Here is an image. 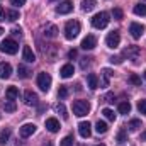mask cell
Segmentation results:
<instances>
[{"label": "cell", "mask_w": 146, "mask_h": 146, "mask_svg": "<svg viewBox=\"0 0 146 146\" xmlns=\"http://www.w3.org/2000/svg\"><path fill=\"white\" fill-rule=\"evenodd\" d=\"M78 34H80V22L78 21H68L66 26H65V37L72 41Z\"/></svg>", "instance_id": "obj_1"}, {"label": "cell", "mask_w": 146, "mask_h": 146, "mask_svg": "<svg viewBox=\"0 0 146 146\" xmlns=\"http://www.w3.org/2000/svg\"><path fill=\"white\" fill-rule=\"evenodd\" d=\"M109 21L110 19H109V14L107 12H99V14H95L92 17V26L95 29H104V27H107Z\"/></svg>", "instance_id": "obj_2"}, {"label": "cell", "mask_w": 146, "mask_h": 146, "mask_svg": "<svg viewBox=\"0 0 146 146\" xmlns=\"http://www.w3.org/2000/svg\"><path fill=\"white\" fill-rule=\"evenodd\" d=\"M90 112V104L87 100H75L73 102V114L76 117H83Z\"/></svg>", "instance_id": "obj_3"}, {"label": "cell", "mask_w": 146, "mask_h": 146, "mask_svg": "<svg viewBox=\"0 0 146 146\" xmlns=\"http://www.w3.org/2000/svg\"><path fill=\"white\" fill-rule=\"evenodd\" d=\"M17 49H19V44L14 39H3L2 44H0V51L5 53V54H15Z\"/></svg>", "instance_id": "obj_4"}, {"label": "cell", "mask_w": 146, "mask_h": 146, "mask_svg": "<svg viewBox=\"0 0 146 146\" xmlns=\"http://www.w3.org/2000/svg\"><path fill=\"white\" fill-rule=\"evenodd\" d=\"M37 87L42 92H49V88H51V75L46 72L39 73L37 75Z\"/></svg>", "instance_id": "obj_5"}, {"label": "cell", "mask_w": 146, "mask_h": 146, "mask_svg": "<svg viewBox=\"0 0 146 146\" xmlns=\"http://www.w3.org/2000/svg\"><path fill=\"white\" fill-rule=\"evenodd\" d=\"M119 42H121V34H119V31H112L107 34L106 37V44H107V48L110 49H115L117 46H119Z\"/></svg>", "instance_id": "obj_6"}, {"label": "cell", "mask_w": 146, "mask_h": 146, "mask_svg": "<svg viewBox=\"0 0 146 146\" xmlns=\"http://www.w3.org/2000/svg\"><path fill=\"white\" fill-rule=\"evenodd\" d=\"M127 60H133L134 63L139 60V54H141V49L138 48V46H127L126 49H124V53H122Z\"/></svg>", "instance_id": "obj_7"}, {"label": "cell", "mask_w": 146, "mask_h": 146, "mask_svg": "<svg viewBox=\"0 0 146 146\" xmlns=\"http://www.w3.org/2000/svg\"><path fill=\"white\" fill-rule=\"evenodd\" d=\"M36 124H31V122H27V124H24V126H21V129H19V134H21V138H29V136H33L34 133H36Z\"/></svg>", "instance_id": "obj_8"}, {"label": "cell", "mask_w": 146, "mask_h": 146, "mask_svg": "<svg viewBox=\"0 0 146 146\" xmlns=\"http://www.w3.org/2000/svg\"><path fill=\"white\" fill-rule=\"evenodd\" d=\"M112 70L110 68H104L102 72H100V87L102 88H107L110 83V78H112Z\"/></svg>", "instance_id": "obj_9"}, {"label": "cell", "mask_w": 146, "mask_h": 146, "mask_svg": "<svg viewBox=\"0 0 146 146\" xmlns=\"http://www.w3.org/2000/svg\"><path fill=\"white\" fill-rule=\"evenodd\" d=\"M129 33H131V36L134 37V39H139V37L143 36V33H145V26L138 24V22H133L129 26Z\"/></svg>", "instance_id": "obj_10"}, {"label": "cell", "mask_w": 146, "mask_h": 146, "mask_svg": "<svg viewBox=\"0 0 146 146\" xmlns=\"http://www.w3.org/2000/svg\"><path fill=\"white\" fill-rule=\"evenodd\" d=\"M78 133H80L82 138H90V134H92V126H90V122H88V121L80 122V124H78Z\"/></svg>", "instance_id": "obj_11"}, {"label": "cell", "mask_w": 146, "mask_h": 146, "mask_svg": "<svg viewBox=\"0 0 146 146\" xmlns=\"http://www.w3.org/2000/svg\"><path fill=\"white\" fill-rule=\"evenodd\" d=\"M73 10V2L70 0H65V2H61L58 7H56V12L58 14H61V15H65V14H70Z\"/></svg>", "instance_id": "obj_12"}, {"label": "cell", "mask_w": 146, "mask_h": 146, "mask_svg": "<svg viewBox=\"0 0 146 146\" xmlns=\"http://www.w3.org/2000/svg\"><path fill=\"white\" fill-rule=\"evenodd\" d=\"M37 102H39V99H37L36 94L33 90H26V94H24V104L26 106H37Z\"/></svg>", "instance_id": "obj_13"}, {"label": "cell", "mask_w": 146, "mask_h": 146, "mask_svg": "<svg viewBox=\"0 0 146 146\" xmlns=\"http://www.w3.org/2000/svg\"><path fill=\"white\" fill-rule=\"evenodd\" d=\"M22 60L27 61V63H34V61H36V54L33 53L31 46H24V48H22Z\"/></svg>", "instance_id": "obj_14"}, {"label": "cell", "mask_w": 146, "mask_h": 146, "mask_svg": "<svg viewBox=\"0 0 146 146\" xmlns=\"http://www.w3.org/2000/svg\"><path fill=\"white\" fill-rule=\"evenodd\" d=\"M46 129H48L49 133H58V131H60V121H58L56 117L46 119Z\"/></svg>", "instance_id": "obj_15"}, {"label": "cell", "mask_w": 146, "mask_h": 146, "mask_svg": "<svg viewBox=\"0 0 146 146\" xmlns=\"http://www.w3.org/2000/svg\"><path fill=\"white\" fill-rule=\"evenodd\" d=\"M97 46V39L95 36H87L83 41H82V48L83 49H94Z\"/></svg>", "instance_id": "obj_16"}, {"label": "cell", "mask_w": 146, "mask_h": 146, "mask_svg": "<svg viewBox=\"0 0 146 146\" xmlns=\"http://www.w3.org/2000/svg\"><path fill=\"white\" fill-rule=\"evenodd\" d=\"M44 36L49 37V39H54V37L58 36V27H56L54 24H46V27H44Z\"/></svg>", "instance_id": "obj_17"}, {"label": "cell", "mask_w": 146, "mask_h": 146, "mask_svg": "<svg viewBox=\"0 0 146 146\" xmlns=\"http://www.w3.org/2000/svg\"><path fill=\"white\" fill-rule=\"evenodd\" d=\"M12 75V66L9 63H0V78H9Z\"/></svg>", "instance_id": "obj_18"}, {"label": "cell", "mask_w": 146, "mask_h": 146, "mask_svg": "<svg viewBox=\"0 0 146 146\" xmlns=\"http://www.w3.org/2000/svg\"><path fill=\"white\" fill-rule=\"evenodd\" d=\"M87 83H88V88H90V90L99 88V78H97V75H95V73H90V75L87 76Z\"/></svg>", "instance_id": "obj_19"}, {"label": "cell", "mask_w": 146, "mask_h": 146, "mask_svg": "<svg viewBox=\"0 0 146 146\" xmlns=\"http://www.w3.org/2000/svg\"><path fill=\"white\" fill-rule=\"evenodd\" d=\"M73 73H75V68H73V65H65V66H61V70H60V75H61V78H70Z\"/></svg>", "instance_id": "obj_20"}, {"label": "cell", "mask_w": 146, "mask_h": 146, "mask_svg": "<svg viewBox=\"0 0 146 146\" xmlns=\"http://www.w3.org/2000/svg\"><path fill=\"white\" fill-rule=\"evenodd\" d=\"M53 109H54V112H56V114H60L63 119H68V112H66V107H65L61 102H56V104L53 106Z\"/></svg>", "instance_id": "obj_21"}, {"label": "cell", "mask_w": 146, "mask_h": 146, "mask_svg": "<svg viewBox=\"0 0 146 146\" xmlns=\"http://www.w3.org/2000/svg\"><path fill=\"white\" fill-rule=\"evenodd\" d=\"M5 97H7V100H15L19 97V88L17 87H9L7 92H5Z\"/></svg>", "instance_id": "obj_22"}, {"label": "cell", "mask_w": 146, "mask_h": 146, "mask_svg": "<svg viewBox=\"0 0 146 146\" xmlns=\"http://www.w3.org/2000/svg\"><path fill=\"white\" fill-rule=\"evenodd\" d=\"M95 9V0H82V10L83 12H90Z\"/></svg>", "instance_id": "obj_23"}, {"label": "cell", "mask_w": 146, "mask_h": 146, "mask_svg": "<svg viewBox=\"0 0 146 146\" xmlns=\"http://www.w3.org/2000/svg\"><path fill=\"white\" fill-rule=\"evenodd\" d=\"M107 129H109V126H107V122H106V121H99V122L95 124V131H97L99 134L107 133Z\"/></svg>", "instance_id": "obj_24"}, {"label": "cell", "mask_w": 146, "mask_h": 146, "mask_svg": "<svg viewBox=\"0 0 146 146\" xmlns=\"http://www.w3.org/2000/svg\"><path fill=\"white\" fill-rule=\"evenodd\" d=\"M5 17H7V21L14 22V21H17L21 17V14H19V10H7L5 12Z\"/></svg>", "instance_id": "obj_25"}, {"label": "cell", "mask_w": 146, "mask_h": 146, "mask_svg": "<svg viewBox=\"0 0 146 146\" xmlns=\"http://www.w3.org/2000/svg\"><path fill=\"white\" fill-rule=\"evenodd\" d=\"M133 12L136 14V15H146V5L145 3H138V5H134V9H133Z\"/></svg>", "instance_id": "obj_26"}, {"label": "cell", "mask_w": 146, "mask_h": 146, "mask_svg": "<svg viewBox=\"0 0 146 146\" xmlns=\"http://www.w3.org/2000/svg\"><path fill=\"white\" fill-rule=\"evenodd\" d=\"M9 138H10V129H3L0 133V145H7L9 143Z\"/></svg>", "instance_id": "obj_27"}, {"label": "cell", "mask_w": 146, "mask_h": 146, "mask_svg": "<svg viewBox=\"0 0 146 146\" xmlns=\"http://www.w3.org/2000/svg\"><path fill=\"white\" fill-rule=\"evenodd\" d=\"M127 127H129V131H138L141 127V121L139 119H133V121H129Z\"/></svg>", "instance_id": "obj_28"}, {"label": "cell", "mask_w": 146, "mask_h": 146, "mask_svg": "<svg viewBox=\"0 0 146 146\" xmlns=\"http://www.w3.org/2000/svg\"><path fill=\"white\" fill-rule=\"evenodd\" d=\"M102 114H104V117H106L107 121H115V114H114V110L109 109V107L102 109Z\"/></svg>", "instance_id": "obj_29"}, {"label": "cell", "mask_w": 146, "mask_h": 146, "mask_svg": "<svg viewBox=\"0 0 146 146\" xmlns=\"http://www.w3.org/2000/svg\"><path fill=\"white\" fill-rule=\"evenodd\" d=\"M17 72H19V76H21V78H29V76H31V72H29L24 65H19Z\"/></svg>", "instance_id": "obj_30"}, {"label": "cell", "mask_w": 146, "mask_h": 146, "mask_svg": "<svg viewBox=\"0 0 146 146\" xmlns=\"http://www.w3.org/2000/svg\"><path fill=\"white\" fill-rule=\"evenodd\" d=\"M119 112H121V114H129V112H131V104H129L127 100H126V102H121V104H119Z\"/></svg>", "instance_id": "obj_31"}, {"label": "cell", "mask_w": 146, "mask_h": 146, "mask_svg": "<svg viewBox=\"0 0 146 146\" xmlns=\"http://www.w3.org/2000/svg\"><path fill=\"white\" fill-rule=\"evenodd\" d=\"M3 109H5V112H14V110L17 109V106H15L14 100H7V102L3 104Z\"/></svg>", "instance_id": "obj_32"}, {"label": "cell", "mask_w": 146, "mask_h": 146, "mask_svg": "<svg viewBox=\"0 0 146 146\" xmlns=\"http://www.w3.org/2000/svg\"><path fill=\"white\" fill-rule=\"evenodd\" d=\"M58 97H60V99H66V97H68V88H66V85H60V88H58Z\"/></svg>", "instance_id": "obj_33"}, {"label": "cell", "mask_w": 146, "mask_h": 146, "mask_svg": "<svg viewBox=\"0 0 146 146\" xmlns=\"http://www.w3.org/2000/svg\"><path fill=\"white\" fill-rule=\"evenodd\" d=\"M73 136H65L63 139H61V143H60V146H73Z\"/></svg>", "instance_id": "obj_34"}, {"label": "cell", "mask_w": 146, "mask_h": 146, "mask_svg": "<svg viewBox=\"0 0 146 146\" xmlns=\"http://www.w3.org/2000/svg\"><path fill=\"white\" fill-rule=\"evenodd\" d=\"M90 60H92V58H82V60H80V68H82V70H87V68L90 66V63H92Z\"/></svg>", "instance_id": "obj_35"}, {"label": "cell", "mask_w": 146, "mask_h": 146, "mask_svg": "<svg viewBox=\"0 0 146 146\" xmlns=\"http://www.w3.org/2000/svg\"><path fill=\"white\" fill-rule=\"evenodd\" d=\"M129 83H133V85H141V78H139L136 73H133V75L129 76Z\"/></svg>", "instance_id": "obj_36"}, {"label": "cell", "mask_w": 146, "mask_h": 146, "mask_svg": "<svg viewBox=\"0 0 146 146\" xmlns=\"http://www.w3.org/2000/svg\"><path fill=\"white\" fill-rule=\"evenodd\" d=\"M127 139V136H126V131L124 129H121L119 133H117V143H124Z\"/></svg>", "instance_id": "obj_37"}, {"label": "cell", "mask_w": 146, "mask_h": 146, "mask_svg": "<svg viewBox=\"0 0 146 146\" xmlns=\"http://www.w3.org/2000/svg\"><path fill=\"white\" fill-rule=\"evenodd\" d=\"M138 110H139L141 114H146V99H143V100L138 102Z\"/></svg>", "instance_id": "obj_38"}, {"label": "cell", "mask_w": 146, "mask_h": 146, "mask_svg": "<svg viewBox=\"0 0 146 146\" xmlns=\"http://www.w3.org/2000/svg\"><path fill=\"white\" fill-rule=\"evenodd\" d=\"M112 15H114V19H117V21H121L124 14H122V10H121V9H114V10H112Z\"/></svg>", "instance_id": "obj_39"}, {"label": "cell", "mask_w": 146, "mask_h": 146, "mask_svg": "<svg viewBox=\"0 0 146 146\" xmlns=\"http://www.w3.org/2000/svg\"><path fill=\"white\" fill-rule=\"evenodd\" d=\"M102 102H107V104L114 102V94H106V95L102 97Z\"/></svg>", "instance_id": "obj_40"}, {"label": "cell", "mask_w": 146, "mask_h": 146, "mask_svg": "<svg viewBox=\"0 0 146 146\" xmlns=\"http://www.w3.org/2000/svg\"><path fill=\"white\" fill-rule=\"evenodd\" d=\"M109 61H110V63H115V65H121V63H122V60H121L119 56H110Z\"/></svg>", "instance_id": "obj_41"}, {"label": "cell", "mask_w": 146, "mask_h": 146, "mask_svg": "<svg viewBox=\"0 0 146 146\" xmlns=\"http://www.w3.org/2000/svg\"><path fill=\"white\" fill-rule=\"evenodd\" d=\"M10 3H12L14 7H21V5L26 3V0H10Z\"/></svg>", "instance_id": "obj_42"}, {"label": "cell", "mask_w": 146, "mask_h": 146, "mask_svg": "<svg viewBox=\"0 0 146 146\" xmlns=\"http://www.w3.org/2000/svg\"><path fill=\"white\" fill-rule=\"evenodd\" d=\"M12 34H14V36H21V34H22V29H21V27H14V29H12Z\"/></svg>", "instance_id": "obj_43"}, {"label": "cell", "mask_w": 146, "mask_h": 146, "mask_svg": "<svg viewBox=\"0 0 146 146\" xmlns=\"http://www.w3.org/2000/svg\"><path fill=\"white\" fill-rule=\"evenodd\" d=\"M0 21H5V10L0 7Z\"/></svg>", "instance_id": "obj_44"}, {"label": "cell", "mask_w": 146, "mask_h": 146, "mask_svg": "<svg viewBox=\"0 0 146 146\" xmlns=\"http://www.w3.org/2000/svg\"><path fill=\"white\" fill-rule=\"evenodd\" d=\"M75 56H76V51H75V49H72V51L68 53V58H75Z\"/></svg>", "instance_id": "obj_45"}, {"label": "cell", "mask_w": 146, "mask_h": 146, "mask_svg": "<svg viewBox=\"0 0 146 146\" xmlns=\"http://www.w3.org/2000/svg\"><path fill=\"white\" fill-rule=\"evenodd\" d=\"M141 139H143V141H146V131H143V133H141Z\"/></svg>", "instance_id": "obj_46"}, {"label": "cell", "mask_w": 146, "mask_h": 146, "mask_svg": "<svg viewBox=\"0 0 146 146\" xmlns=\"http://www.w3.org/2000/svg\"><path fill=\"white\" fill-rule=\"evenodd\" d=\"M2 34H3V29H2V27H0V36H2Z\"/></svg>", "instance_id": "obj_47"}, {"label": "cell", "mask_w": 146, "mask_h": 146, "mask_svg": "<svg viewBox=\"0 0 146 146\" xmlns=\"http://www.w3.org/2000/svg\"><path fill=\"white\" fill-rule=\"evenodd\" d=\"M95 146H106V145H95Z\"/></svg>", "instance_id": "obj_48"}, {"label": "cell", "mask_w": 146, "mask_h": 146, "mask_svg": "<svg viewBox=\"0 0 146 146\" xmlns=\"http://www.w3.org/2000/svg\"><path fill=\"white\" fill-rule=\"evenodd\" d=\"M145 80H146V70H145Z\"/></svg>", "instance_id": "obj_49"}]
</instances>
